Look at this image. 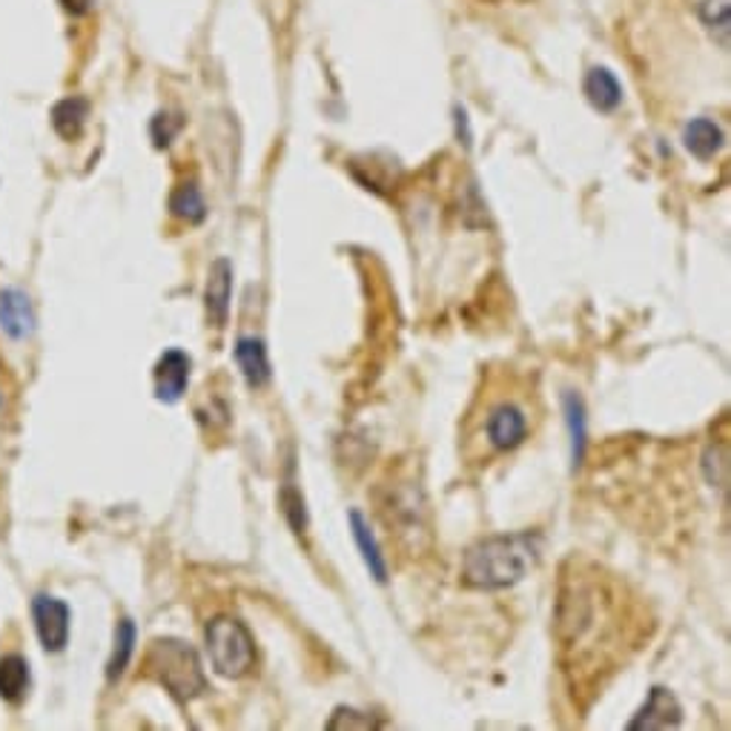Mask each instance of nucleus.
Instances as JSON below:
<instances>
[{"label": "nucleus", "instance_id": "nucleus-1", "mask_svg": "<svg viewBox=\"0 0 731 731\" xmlns=\"http://www.w3.org/2000/svg\"><path fill=\"white\" fill-rule=\"evenodd\" d=\"M557 639L573 691L602 688V674L616 671L639 648L643 623L614 577L571 559L559 582Z\"/></svg>", "mask_w": 731, "mask_h": 731}, {"label": "nucleus", "instance_id": "nucleus-2", "mask_svg": "<svg viewBox=\"0 0 731 731\" xmlns=\"http://www.w3.org/2000/svg\"><path fill=\"white\" fill-rule=\"evenodd\" d=\"M542 557V537L537 530L496 534L471 545L462 559V582L476 591H505L528 577Z\"/></svg>", "mask_w": 731, "mask_h": 731}, {"label": "nucleus", "instance_id": "nucleus-3", "mask_svg": "<svg viewBox=\"0 0 731 731\" xmlns=\"http://www.w3.org/2000/svg\"><path fill=\"white\" fill-rule=\"evenodd\" d=\"M147 677L164 686L179 702H190L207 691V677L201 668L198 652L184 639L161 637L152 639L147 663H143Z\"/></svg>", "mask_w": 731, "mask_h": 731}, {"label": "nucleus", "instance_id": "nucleus-4", "mask_svg": "<svg viewBox=\"0 0 731 731\" xmlns=\"http://www.w3.org/2000/svg\"><path fill=\"white\" fill-rule=\"evenodd\" d=\"M379 516L390 530V537L399 542L410 539L419 548V539L428 537V499H424L422 485L401 473L394 476V482H381Z\"/></svg>", "mask_w": 731, "mask_h": 731}, {"label": "nucleus", "instance_id": "nucleus-5", "mask_svg": "<svg viewBox=\"0 0 731 731\" xmlns=\"http://www.w3.org/2000/svg\"><path fill=\"white\" fill-rule=\"evenodd\" d=\"M528 399L514 394H505L494 399L491 394H482V416H476L473 433L485 442L491 453H510L528 439L530 419H528Z\"/></svg>", "mask_w": 731, "mask_h": 731}, {"label": "nucleus", "instance_id": "nucleus-6", "mask_svg": "<svg viewBox=\"0 0 731 731\" xmlns=\"http://www.w3.org/2000/svg\"><path fill=\"white\" fill-rule=\"evenodd\" d=\"M207 652L215 671L227 680H241L256 666V639L236 616H215L207 625Z\"/></svg>", "mask_w": 731, "mask_h": 731}, {"label": "nucleus", "instance_id": "nucleus-7", "mask_svg": "<svg viewBox=\"0 0 731 731\" xmlns=\"http://www.w3.org/2000/svg\"><path fill=\"white\" fill-rule=\"evenodd\" d=\"M32 620H35L37 639L46 652H64L69 643V605L50 594H37L32 600Z\"/></svg>", "mask_w": 731, "mask_h": 731}, {"label": "nucleus", "instance_id": "nucleus-8", "mask_svg": "<svg viewBox=\"0 0 731 731\" xmlns=\"http://www.w3.org/2000/svg\"><path fill=\"white\" fill-rule=\"evenodd\" d=\"M190 370H193V358L186 356L179 347H170L164 351V356L158 358L155 373V399L164 401V405H175V401L184 396L186 381H190Z\"/></svg>", "mask_w": 731, "mask_h": 731}, {"label": "nucleus", "instance_id": "nucleus-9", "mask_svg": "<svg viewBox=\"0 0 731 731\" xmlns=\"http://www.w3.org/2000/svg\"><path fill=\"white\" fill-rule=\"evenodd\" d=\"M682 723V706L677 697L663 686H654L643 709L637 717L628 723V731H643V729H677Z\"/></svg>", "mask_w": 731, "mask_h": 731}, {"label": "nucleus", "instance_id": "nucleus-10", "mask_svg": "<svg viewBox=\"0 0 731 731\" xmlns=\"http://www.w3.org/2000/svg\"><path fill=\"white\" fill-rule=\"evenodd\" d=\"M229 299H233V265L227 258H215L209 265L207 284H204V301L207 315L215 327H224L229 319Z\"/></svg>", "mask_w": 731, "mask_h": 731}, {"label": "nucleus", "instance_id": "nucleus-11", "mask_svg": "<svg viewBox=\"0 0 731 731\" xmlns=\"http://www.w3.org/2000/svg\"><path fill=\"white\" fill-rule=\"evenodd\" d=\"M0 330L9 338H29L35 333V310L32 301L18 287L0 290Z\"/></svg>", "mask_w": 731, "mask_h": 731}, {"label": "nucleus", "instance_id": "nucleus-12", "mask_svg": "<svg viewBox=\"0 0 731 731\" xmlns=\"http://www.w3.org/2000/svg\"><path fill=\"white\" fill-rule=\"evenodd\" d=\"M236 365L241 370L244 381L250 387H265L272 379V367L270 356H267L265 342L258 336H238L236 338Z\"/></svg>", "mask_w": 731, "mask_h": 731}, {"label": "nucleus", "instance_id": "nucleus-13", "mask_svg": "<svg viewBox=\"0 0 731 731\" xmlns=\"http://www.w3.org/2000/svg\"><path fill=\"white\" fill-rule=\"evenodd\" d=\"M347 519H351L353 539H356L358 551H362V559H365L367 571H370V577L379 582V585H387V577H390V573H387V559H385V553H381L376 537H373L370 523H367L365 516H362V510H351Z\"/></svg>", "mask_w": 731, "mask_h": 731}, {"label": "nucleus", "instance_id": "nucleus-14", "mask_svg": "<svg viewBox=\"0 0 731 731\" xmlns=\"http://www.w3.org/2000/svg\"><path fill=\"white\" fill-rule=\"evenodd\" d=\"M582 89H585L588 104L600 109V112H614L620 107V100H623V86L614 78V72L605 69V66L588 69Z\"/></svg>", "mask_w": 731, "mask_h": 731}, {"label": "nucleus", "instance_id": "nucleus-15", "mask_svg": "<svg viewBox=\"0 0 731 731\" xmlns=\"http://www.w3.org/2000/svg\"><path fill=\"white\" fill-rule=\"evenodd\" d=\"M723 141H725L723 129L717 127L714 121H709V118H695V121L686 127V132H682L686 150L695 158H700V161L714 158L717 152L723 150Z\"/></svg>", "mask_w": 731, "mask_h": 731}, {"label": "nucleus", "instance_id": "nucleus-16", "mask_svg": "<svg viewBox=\"0 0 731 731\" xmlns=\"http://www.w3.org/2000/svg\"><path fill=\"white\" fill-rule=\"evenodd\" d=\"M32 674H29V663L21 654H7L0 659V697L7 702H21L29 691Z\"/></svg>", "mask_w": 731, "mask_h": 731}, {"label": "nucleus", "instance_id": "nucleus-17", "mask_svg": "<svg viewBox=\"0 0 731 731\" xmlns=\"http://www.w3.org/2000/svg\"><path fill=\"white\" fill-rule=\"evenodd\" d=\"M89 118V104L84 98H64L52 107V127L61 138L72 141L84 132V123Z\"/></svg>", "mask_w": 731, "mask_h": 731}, {"label": "nucleus", "instance_id": "nucleus-18", "mask_svg": "<svg viewBox=\"0 0 731 731\" xmlns=\"http://www.w3.org/2000/svg\"><path fill=\"white\" fill-rule=\"evenodd\" d=\"M562 410H566V422H568V433H571V459L573 467L582 465V459H585V442H588V424H585V405L577 394L568 390L562 396Z\"/></svg>", "mask_w": 731, "mask_h": 731}, {"label": "nucleus", "instance_id": "nucleus-19", "mask_svg": "<svg viewBox=\"0 0 731 731\" xmlns=\"http://www.w3.org/2000/svg\"><path fill=\"white\" fill-rule=\"evenodd\" d=\"M132 654H136V623H132V620H121V623L115 625L112 654H109V663H107L109 682H115L123 671H127Z\"/></svg>", "mask_w": 731, "mask_h": 731}, {"label": "nucleus", "instance_id": "nucleus-20", "mask_svg": "<svg viewBox=\"0 0 731 731\" xmlns=\"http://www.w3.org/2000/svg\"><path fill=\"white\" fill-rule=\"evenodd\" d=\"M170 209L175 218L186 224H201L207 218V204H204V195L195 184H181L175 193L170 195Z\"/></svg>", "mask_w": 731, "mask_h": 731}, {"label": "nucleus", "instance_id": "nucleus-21", "mask_svg": "<svg viewBox=\"0 0 731 731\" xmlns=\"http://www.w3.org/2000/svg\"><path fill=\"white\" fill-rule=\"evenodd\" d=\"M702 23L711 29V35L720 32V43L729 46V26H731V9L729 0H706V7L700 9Z\"/></svg>", "mask_w": 731, "mask_h": 731}, {"label": "nucleus", "instance_id": "nucleus-22", "mask_svg": "<svg viewBox=\"0 0 731 731\" xmlns=\"http://www.w3.org/2000/svg\"><path fill=\"white\" fill-rule=\"evenodd\" d=\"M281 502V510H284V519L290 523V528H293V534H304L308 530V508H304V499H301V494L295 491L293 485H287L284 491H281L279 496Z\"/></svg>", "mask_w": 731, "mask_h": 731}, {"label": "nucleus", "instance_id": "nucleus-23", "mask_svg": "<svg viewBox=\"0 0 731 731\" xmlns=\"http://www.w3.org/2000/svg\"><path fill=\"white\" fill-rule=\"evenodd\" d=\"M181 127H184V121H181L179 115L158 112L155 118H152V123H150L152 143H155L158 150H164V147H170V143H172V138L179 136Z\"/></svg>", "mask_w": 731, "mask_h": 731}, {"label": "nucleus", "instance_id": "nucleus-24", "mask_svg": "<svg viewBox=\"0 0 731 731\" xmlns=\"http://www.w3.org/2000/svg\"><path fill=\"white\" fill-rule=\"evenodd\" d=\"M379 720L370 714H362V711L356 709H336L333 711V717L327 720V729L330 731H338V729H379Z\"/></svg>", "mask_w": 731, "mask_h": 731}, {"label": "nucleus", "instance_id": "nucleus-25", "mask_svg": "<svg viewBox=\"0 0 731 731\" xmlns=\"http://www.w3.org/2000/svg\"><path fill=\"white\" fill-rule=\"evenodd\" d=\"M89 3H93V0H64V7L69 9L72 14H84L86 9H89Z\"/></svg>", "mask_w": 731, "mask_h": 731}]
</instances>
